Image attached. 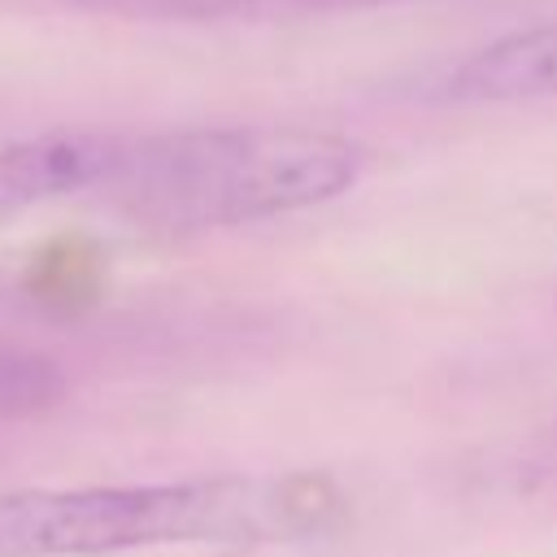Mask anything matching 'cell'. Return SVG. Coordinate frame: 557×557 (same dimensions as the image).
Listing matches in <instances>:
<instances>
[{
	"label": "cell",
	"instance_id": "6da1fadb",
	"mask_svg": "<svg viewBox=\"0 0 557 557\" xmlns=\"http://www.w3.org/2000/svg\"><path fill=\"white\" fill-rule=\"evenodd\" d=\"M344 496L322 474H213L0 492V557H104L161 544L257 548L322 535Z\"/></svg>",
	"mask_w": 557,
	"mask_h": 557
},
{
	"label": "cell",
	"instance_id": "7a4b0ae2",
	"mask_svg": "<svg viewBox=\"0 0 557 557\" xmlns=\"http://www.w3.org/2000/svg\"><path fill=\"white\" fill-rule=\"evenodd\" d=\"M366 161L357 139L313 126L117 131L96 200L148 231L244 226L352 191Z\"/></svg>",
	"mask_w": 557,
	"mask_h": 557
},
{
	"label": "cell",
	"instance_id": "3957f363",
	"mask_svg": "<svg viewBox=\"0 0 557 557\" xmlns=\"http://www.w3.org/2000/svg\"><path fill=\"white\" fill-rule=\"evenodd\" d=\"M117 148V131H44L0 148V222L39 205L96 196Z\"/></svg>",
	"mask_w": 557,
	"mask_h": 557
},
{
	"label": "cell",
	"instance_id": "277c9868",
	"mask_svg": "<svg viewBox=\"0 0 557 557\" xmlns=\"http://www.w3.org/2000/svg\"><path fill=\"white\" fill-rule=\"evenodd\" d=\"M440 104H527L557 100V22L509 30L444 65L426 83Z\"/></svg>",
	"mask_w": 557,
	"mask_h": 557
},
{
	"label": "cell",
	"instance_id": "5b68a950",
	"mask_svg": "<svg viewBox=\"0 0 557 557\" xmlns=\"http://www.w3.org/2000/svg\"><path fill=\"white\" fill-rule=\"evenodd\" d=\"M83 13H109L126 22H292L322 13H357L409 0H61Z\"/></svg>",
	"mask_w": 557,
	"mask_h": 557
}]
</instances>
